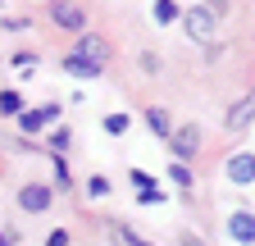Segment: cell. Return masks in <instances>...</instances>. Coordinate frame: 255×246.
Masks as SVG:
<instances>
[{"label":"cell","instance_id":"obj_1","mask_svg":"<svg viewBox=\"0 0 255 246\" xmlns=\"http://www.w3.org/2000/svg\"><path fill=\"white\" fill-rule=\"evenodd\" d=\"M178 18H182V27H187V37H191V41H214V27H219V18H214L205 5L187 9V14H178Z\"/></svg>","mask_w":255,"mask_h":246},{"label":"cell","instance_id":"obj_2","mask_svg":"<svg viewBox=\"0 0 255 246\" xmlns=\"http://www.w3.org/2000/svg\"><path fill=\"white\" fill-rule=\"evenodd\" d=\"M251 123H255V96L233 101V110H228V132H246Z\"/></svg>","mask_w":255,"mask_h":246},{"label":"cell","instance_id":"obj_3","mask_svg":"<svg viewBox=\"0 0 255 246\" xmlns=\"http://www.w3.org/2000/svg\"><path fill=\"white\" fill-rule=\"evenodd\" d=\"M169 141H173V155L187 160V155H196V150H201V128H191V123H187V128L169 132Z\"/></svg>","mask_w":255,"mask_h":246},{"label":"cell","instance_id":"obj_4","mask_svg":"<svg viewBox=\"0 0 255 246\" xmlns=\"http://www.w3.org/2000/svg\"><path fill=\"white\" fill-rule=\"evenodd\" d=\"M18 205H23L27 214H41V210L50 205V187H41V182H27V187L18 192Z\"/></svg>","mask_w":255,"mask_h":246},{"label":"cell","instance_id":"obj_5","mask_svg":"<svg viewBox=\"0 0 255 246\" xmlns=\"http://www.w3.org/2000/svg\"><path fill=\"white\" fill-rule=\"evenodd\" d=\"M50 18L64 27V32H82V27H87V18H82L78 5H50Z\"/></svg>","mask_w":255,"mask_h":246},{"label":"cell","instance_id":"obj_6","mask_svg":"<svg viewBox=\"0 0 255 246\" xmlns=\"http://www.w3.org/2000/svg\"><path fill=\"white\" fill-rule=\"evenodd\" d=\"M101 69L105 64H96V59H87V55H64V73H73V78H101Z\"/></svg>","mask_w":255,"mask_h":246},{"label":"cell","instance_id":"obj_7","mask_svg":"<svg viewBox=\"0 0 255 246\" xmlns=\"http://www.w3.org/2000/svg\"><path fill=\"white\" fill-rule=\"evenodd\" d=\"M228 178L242 182V187H246V182H255V155H251V150H242V155L228 160Z\"/></svg>","mask_w":255,"mask_h":246},{"label":"cell","instance_id":"obj_8","mask_svg":"<svg viewBox=\"0 0 255 246\" xmlns=\"http://www.w3.org/2000/svg\"><path fill=\"white\" fill-rule=\"evenodd\" d=\"M228 233L242 246H255V214H233V219H228Z\"/></svg>","mask_w":255,"mask_h":246},{"label":"cell","instance_id":"obj_9","mask_svg":"<svg viewBox=\"0 0 255 246\" xmlns=\"http://www.w3.org/2000/svg\"><path fill=\"white\" fill-rule=\"evenodd\" d=\"M59 119V105H46V110H32V114H23V132L32 137V132H41L46 123H55Z\"/></svg>","mask_w":255,"mask_h":246},{"label":"cell","instance_id":"obj_10","mask_svg":"<svg viewBox=\"0 0 255 246\" xmlns=\"http://www.w3.org/2000/svg\"><path fill=\"white\" fill-rule=\"evenodd\" d=\"M78 55L96 59V64H105V59H110V46H105L101 37H82V41H78Z\"/></svg>","mask_w":255,"mask_h":246},{"label":"cell","instance_id":"obj_11","mask_svg":"<svg viewBox=\"0 0 255 246\" xmlns=\"http://www.w3.org/2000/svg\"><path fill=\"white\" fill-rule=\"evenodd\" d=\"M110 237H114L119 246H150V242H141L132 228H123V224H110Z\"/></svg>","mask_w":255,"mask_h":246},{"label":"cell","instance_id":"obj_12","mask_svg":"<svg viewBox=\"0 0 255 246\" xmlns=\"http://www.w3.org/2000/svg\"><path fill=\"white\" fill-rule=\"evenodd\" d=\"M150 14H155V23H173L182 9L173 5V0H155V9H150Z\"/></svg>","mask_w":255,"mask_h":246},{"label":"cell","instance_id":"obj_13","mask_svg":"<svg viewBox=\"0 0 255 246\" xmlns=\"http://www.w3.org/2000/svg\"><path fill=\"white\" fill-rule=\"evenodd\" d=\"M146 123L155 128V137H169V132H173V128H169V114H164V110H150V114H146Z\"/></svg>","mask_w":255,"mask_h":246},{"label":"cell","instance_id":"obj_14","mask_svg":"<svg viewBox=\"0 0 255 246\" xmlns=\"http://www.w3.org/2000/svg\"><path fill=\"white\" fill-rule=\"evenodd\" d=\"M0 114H23V96L18 91H0Z\"/></svg>","mask_w":255,"mask_h":246},{"label":"cell","instance_id":"obj_15","mask_svg":"<svg viewBox=\"0 0 255 246\" xmlns=\"http://www.w3.org/2000/svg\"><path fill=\"white\" fill-rule=\"evenodd\" d=\"M169 178L178 182V187H191V173H187V164L178 160V164H169Z\"/></svg>","mask_w":255,"mask_h":246},{"label":"cell","instance_id":"obj_16","mask_svg":"<svg viewBox=\"0 0 255 246\" xmlns=\"http://www.w3.org/2000/svg\"><path fill=\"white\" fill-rule=\"evenodd\" d=\"M105 132H114V137L128 132V114H110V119H105Z\"/></svg>","mask_w":255,"mask_h":246},{"label":"cell","instance_id":"obj_17","mask_svg":"<svg viewBox=\"0 0 255 246\" xmlns=\"http://www.w3.org/2000/svg\"><path fill=\"white\" fill-rule=\"evenodd\" d=\"M14 69L18 73H32V69H37V55H14Z\"/></svg>","mask_w":255,"mask_h":246},{"label":"cell","instance_id":"obj_18","mask_svg":"<svg viewBox=\"0 0 255 246\" xmlns=\"http://www.w3.org/2000/svg\"><path fill=\"white\" fill-rule=\"evenodd\" d=\"M50 146H55V150H64V146H69V128H59V132H50Z\"/></svg>","mask_w":255,"mask_h":246},{"label":"cell","instance_id":"obj_19","mask_svg":"<svg viewBox=\"0 0 255 246\" xmlns=\"http://www.w3.org/2000/svg\"><path fill=\"white\" fill-rule=\"evenodd\" d=\"M132 187H141V192H150V173H141V169H132Z\"/></svg>","mask_w":255,"mask_h":246},{"label":"cell","instance_id":"obj_20","mask_svg":"<svg viewBox=\"0 0 255 246\" xmlns=\"http://www.w3.org/2000/svg\"><path fill=\"white\" fill-rule=\"evenodd\" d=\"M91 196H110V182L105 178H91Z\"/></svg>","mask_w":255,"mask_h":246},{"label":"cell","instance_id":"obj_21","mask_svg":"<svg viewBox=\"0 0 255 246\" xmlns=\"http://www.w3.org/2000/svg\"><path fill=\"white\" fill-rule=\"evenodd\" d=\"M46 246H69V233H64V228H59V233H50V237H46Z\"/></svg>","mask_w":255,"mask_h":246},{"label":"cell","instance_id":"obj_22","mask_svg":"<svg viewBox=\"0 0 255 246\" xmlns=\"http://www.w3.org/2000/svg\"><path fill=\"white\" fill-rule=\"evenodd\" d=\"M205 9H210V14H223L228 5H223V0H205Z\"/></svg>","mask_w":255,"mask_h":246},{"label":"cell","instance_id":"obj_23","mask_svg":"<svg viewBox=\"0 0 255 246\" xmlns=\"http://www.w3.org/2000/svg\"><path fill=\"white\" fill-rule=\"evenodd\" d=\"M187 246H201V242H191V237H187Z\"/></svg>","mask_w":255,"mask_h":246}]
</instances>
